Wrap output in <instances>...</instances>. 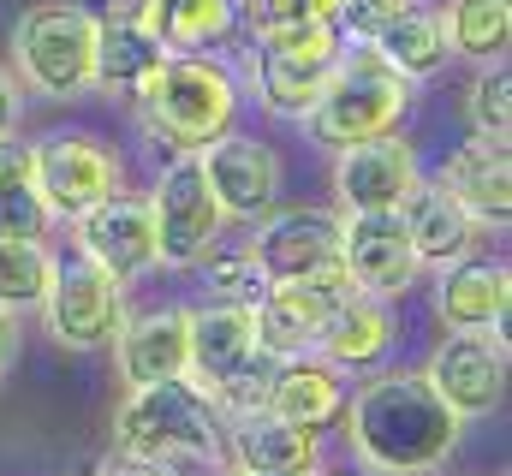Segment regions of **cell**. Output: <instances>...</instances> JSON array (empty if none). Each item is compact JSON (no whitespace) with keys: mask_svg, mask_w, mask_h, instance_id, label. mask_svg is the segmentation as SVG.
Returning a JSON list of instances; mask_svg holds the SVG:
<instances>
[{"mask_svg":"<svg viewBox=\"0 0 512 476\" xmlns=\"http://www.w3.org/2000/svg\"><path fill=\"white\" fill-rule=\"evenodd\" d=\"M286 476H310V471H286Z\"/></svg>","mask_w":512,"mask_h":476,"instance_id":"cell-41","label":"cell"},{"mask_svg":"<svg viewBox=\"0 0 512 476\" xmlns=\"http://www.w3.org/2000/svg\"><path fill=\"white\" fill-rule=\"evenodd\" d=\"M340 268L352 280V292L370 298H405V286L417 280V256L399 209L393 215H340Z\"/></svg>","mask_w":512,"mask_h":476,"instance_id":"cell-14","label":"cell"},{"mask_svg":"<svg viewBox=\"0 0 512 476\" xmlns=\"http://www.w3.org/2000/svg\"><path fill=\"white\" fill-rule=\"evenodd\" d=\"M262 411H274V417L292 423V429L322 435V429L340 423V411H346V375L316 352L286 357V363H274V387H268V405H262Z\"/></svg>","mask_w":512,"mask_h":476,"instance_id":"cell-24","label":"cell"},{"mask_svg":"<svg viewBox=\"0 0 512 476\" xmlns=\"http://www.w3.org/2000/svg\"><path fill=\"white\" fill-rule=\"evenodd\" d=\"M167 48L155 42V30L143 24L137 6H108L96 12V90L114 102H137L149 90V78L161 72Z\"/></svg>","mask_w":512,"mask_h":476,"instance_id":"cell-18","label":"cell"},{"mask_svg":"<svg viewBox=\"0 0 512 476\" xmlns=\"http://www.w3.org/2000/svg\"><path fill=\"white\" fill-rule=\"evenodd\" d=\"M352 453L382 476H429L441 471L465 435L447 399L429 387L423 369H370V381L346 399Z\"/></svg>","mask_w":512,"mask_h":476,"instance_id":"cell-1","label":"cell"},{"mask_svg":"<svg viewBox=\"0 0 512 476\" xmlns=\"http://www.w3.org/2000/svg\"><path fill=\"white\" fill-rule=\"evenodd\" d=\"M435 185H441L477 227H507L512 221V155H507V143H489V137L459 143V149L441 161Z\"/></svg>","mask_w":512,"mask_h":476,"instance_id":"cell-21","label":"cell"},{"mask_svg":"<svg viewBox=\"0 0 512 476\" xmlns=\"http://www.w3.org/2000/svg\"><path fill=\"white\" fill-rule=\"evenodd\" d=\"M114 453L155 459V465H209L221 453V411L191 381L137 387L114 411Z\"/></svg>","mask_w":512,"mask_h":476,"instance_id":"cell-3","label":"cell"},{"mask_svg":"<svg viewBox=\"0 0 512 476\" xmlns=\"http://www.w3.org/2000/svg\"><path fill=\"white\" fill-rule=\"evenodd\" d=\"M143 203H149V221H155V262L161 268H197L221 244L227 215H221L197 155H173Z\"/></svg>","mask_w":512,"mask_h":476,"instance_id":"cell-9","label":"cell"},{"mask_svg":"<svg viewBox=\"0 0 512 476\" xmlns=\"http://www.w3.org/2000/svg\"><path fill=\"white\" fill-rule=\"evenodd\" d=\"M334 304H340V298H334L328 286H310V280H268L262 298L251 304L262 352L280 357V363H286V357H310L316 340H322V328H328V310H334Z\"/></svg>","mask_w":512,"mask_h":476,"instance_id":"cell-19","label":"cell"},{"mask_svg":"<svg viewBox=\"0 0 512 476\" xmlns=\"http://www.w3.org/2000/svg\"><path fill=\"white\" fill-rule=\"evenodd\" d=\"M197 268H203V286L215 292L209 304H245V310H251L256 298H262V286H268V280H262V268L251 262V250H227V256H221V250H209Z\"/></svg>","mask_w":512,"mask_h":476,"instance_id":"cell-32","label":"cell"},{"mask_svg":"<svg viewBox=\"0 0 512 476\" xmlns=\"http://www.w3.org/2000/svg\"><path fill=\"white\" fill-rule=\"evenodd\" d=\"M137 12L167 54H215L239 30L233 0H137Z\"/></svg>","mask_w":512,"mask_h":476,"instance_id":"cell-26","label":"cell"},{"mask_svg":"<svg viewBox=\"0 0 512 476\" xmlns=\"http://www.w3.org/2000/svg\"><path fill=\"white\" fill-rule=\"evenodd\" d=\"M114 363H120L126 393L161 387V381H185L191 375V310L161 304V310L126 316L120 334H114Z\"/></svg>","mask_w":512,"mask_h":476,"instance_id":"cell-15","label":"cell"},{"mask_svg":"<svg viewBox=\"0 0 512 476\" xmlns=\"http://www.w3.org/2000/svg\"><path fill=\"white\" fill-rule=\"evenodd\" d=\"M221 441H227V465H233L239 476L316 471V453H322V435L292 429V423H280L274 411H245V417H227V423H221Z\"/></svg>","mask_w":512,"mask_h":476,"instance_id":"cell-22","label":"cell"},{"mask_svg":"<svg viewBox=\"0 0 512 476\" xmlns=\"http://www.w3.org/2000/svg\"><path fill=\"white\" fill-rule=\"evenodd\" d=\"M42 322L54 334V346L66 352H102L114 346L120 322H126V280H114L108 268H96L90 256H54L48 292H42Z\"/></svg>","mask_w":512,"mask_h":476,"instance_id":"cell-8","label":"cell"},{"mask_svg":"<svg viewBox=\"0 0 512 476\" xmlns=\"http://www.w3.org/2000/svg\"><path fill=\"white\" fill-rule=\"evenodd\" d=\"M96 476H173V465H155V459H131V453H108Z\"/></svg>","mask_w":512,"mask_h":476,"instance_id":"cell-35","label":"cell"},{"mask_svg":"<svg viewBox=\"0 0 512 476\" xmlns=\"http://www.w3.org/2000/svg\"><path fill=\"white\" fill-rule=\"evenodd\" d=\"M370 48L382 54V60L399 72V78H405V84H423V78H435V72L447 66L441 12H429L423 0H417V6H405L393 24H382V30L370 36Z\"/></svg>","mask_w":512,"mask_h":476,"instance_id":"cell-27","label":"cell"},{"mask_svg":"<svg viewBox=\"0 0 512 476\" xmlns=\"http://www.w3.org/2000/svg\"><path fill=\"white\" fill-rule=\"evenodd\" d=\"M72 250L90 256L96 268H108L114 280H137L155 268V221H149V203L143 197H108L96 203L90 215L72 221Z\"/></svg>","mask_w":512,"mask_h":476,"instance_id":"cell-16","label":"cell"},{"mask_svg":"<svg viewBox=\"0 0 512 476\" xmlns=\"http://www.w3.org/2000/svg\"><path fill=\"white\" fill-rule=\"evenodd\" d=\"M24 173H30V185H36V197H42V209H48L54 221H78V215H90L96 203H108V197L126 191L120 155H114L102 137H90V131L42 137V143L24 155Z\"/></svg>","mask_w":512,"mask_h":476,"instance_id":"cell-7","label":"cell"},{"mask_svg":"<svg viewBox=\"0 0 512 476\" xmlns=\"http://www.w3.org/2000/svg\"><path fill=\"white\" fill-rule=\"evenodd\" d=\"M411 114V84L387 66L370 42H346L322 102L310 108V137L328 149H352V143H376L393 137Z\"/></svg>","mask_w":512,"mask_h":476,"instance_id":"cell-5","label":"cell"},{"mask_svg":"<svg viewBox=\"0 0 512 476\" xmlns=\"http://www.w3.org/2000/svg\"><path fill=\"white\" fill-rule=\"evenodd\" d=\"M245 250L262 268V280H310V286H328L334 298L352 292L340 268V215L328 209H274L268 221H256Z\"/></svg>","mask_w":512,"mask_h":476,"instance_id":"cell-10","label":"cell"},{"mask_svg":"<svg viewBox=\"0 0 512 476\" xmlns=\"http://www.w3.org/2000/svg\"><path fill=\"white\" fill-rule=\"evenodd\" d=\"M507 304H512V274L501 256H465V262L441 268L435 322L447 334H495V340H507Z\"/></svg>","mask_w":512,"mask_h":476,"instance_id":"cell-17","label":"cell"},{"mask_svg":"<svg viewBox=\"0 0 512 476\" xmlns=\"http://www.w3.org/2000/svg\"><path fill=\"white\" fill-rule=\"evenodd\" d=\"M310 476H346V471H310Z\"/></svg>","mask_w":512,"mask_h":476,"instance_id":"cell-39","label":"cell"},{"mask_svg":"<svg viewBox=\"0 0 512 476\" xmlns=\"http://www.w3.org/2000/svg\"><path fill=\"white\" fill-rule=\"evenodd\" d=\"M399 346V316L387 298H370V292H346L334 310H328V328L316 340V357H328L340 375H370L382 369L387 352Z\"/></svg>","mask_w":512,"mask_h":476,"instance_id":"cell-20","label":"cell"},{"mask_svg":"<svg viewBox=\"0 0 512 476\" xmlns=\"http://www.w3.org/2000/svg\"><path fill=\"white\" fill-rule=\"evenodd\" d=\"M137 119L173 155H203L239 119V72L221 54H167L137 96Z\"/></svg>","mask_w":512,"mask_h":476,"instance_id":"cell-2","label":"cell"},{"mask_svg":"<svg viewBox=\"0 0 512 476\" xmlns=\"http://www.w3.org/2000/svg\"><path fill=\"white\" fill-rule=\"evenodd\" d=\"M0 167H6V143H0Z\"/></svg>","mask_w":512,"mask_h":476,"instance_id":"cell-40","label":"cell"},{"mask_svg":"<svg viewBox=\"0 0 512 476\" xmlns=\"http://www.w3.org/2000/svg\"><path fill=\"white\" fill-rule=\"evenodd\" d=\"M334 197H340V215H393L423 167H417V149L393 131V137H376V143H352V149H334Z\"/></svg>","mask_w":512,"mask_h":476,"instance_id":"cell-13","label":"cell"},{"mask_svg":"<svg viewBox=\"0 0 512 476\" xmlns=\"http://www.w3.org/2000/svg\"><path fill=\"white\" fill-rule=\"evenodd\" d=\"M12 363H18V328H12V316H0V381L12 375Z\"/></svg>","mask_w":512,"mask_h":476,"instance_id":"cell-37","label":"cell"},{"mask_svg":"<svg viewBox=\"0 0 512 476\" xmlns=\"http://www.w3.org/2000/svg\"><path fill=\"white\" fill-rule=\"evenodd\" d=\"M423 375H429V387L447 399V411L459 423L489 417L507 399V340H495V334H447L429 352Z\"/></svg>","mask_w":512,"mask_h":476,"instance_id":"cell-12","label":"cell"},{"mask_svg":"<svg viewBox=\"0 0 512 476\" xmlns=\"http://www.w3.org/2000/svg\"><path fill=\"white\" fill-rule=\"evenodd\" d=\"M399 221H405L417 268H453V262H465L477 250V233H483L435 179H417V191L399 203Z\"/></svg>","mask_w":512,"mask_h":476,"instance_id":"cell-23","label":"cell"},{"mask_svg":"<svg viewBox=\"0 0 512 476\" xmlns=\"http://www.w3.org/2000/svg\"><path fill=\"white\" fill-rule=\"evenodd\" d=\"M256 352H262V340H256V316L245 304H203V310H191V375H185L191 387L215 393Z\"/></svg>","mask_w":512,"mask_h":476,"instance_id":"cell-25","label":"cell"},{"mask_svg":"<svg viewBox=\"0 0 512 476\" xmlns=\"http://www.w3.org/2000/svg\"><path fill=\"white\" fill-rule=\"evenodd\" d=\"M233 12L251 36H262V30H280V24H316V18L334 24L340 0H233Z\"/></svg>","mask_w":512,"mask_h":476,"instance_id":"cell-33","label":"cell"},{"mask_svg":"<svg viewBox=\"0 0 512 476\" xmlns=\"http://www.w3.org/2000/svg\"><path fill=\"white\" fill-rule=\"evenodd\" d=\"M209 476H239V471H233V465H221V471H209Z\"/></svg>","mask_w":512,"mask_h":476,"instance_id":"cell-38","label":"cell"},{"mask_svg":"<svg viewBox=\"0 0 512 476\" xmlns=\"http://www.w3.org/2000/svg\"><path fill=\"white\" fill-rule=\"evenodd\" d=\"M18 131V78L0 66V143Z\"/></svg>","mask_w":512,"mask_h":476,"instance_id":"cell-36","label":"cell"},{"mask_svg":"<svg viewBox=\"0 0 512 476\" xmlns=\"http://www.w3.org/2000/svg\"><path fill=\"white\" fill-rule=\"evenodd\" d=\"M405 6H417V0H340V12H334V30L346 36V42H370L382 24H393Z\"/></svg>","mask_w":512,"mask_h":476,"instance_id":"cell-34","label":"cell"},{"mask_svg":"<svg viewBox=\"0 0 512 476\" xmlns=\"http://www.w3.org/2000/svg\"><path fill=\"white\" fill-rule=\"evenodd\" d=\"M18 84L48 102H78L96 90V12L78 0H36L12 24Z\"/></svg>","mask_w":512,"mask_h":476,"instance_id":"cell-4","label":"cell"},{"mask_svg":"<svg viewBox=\"0 0 512 476\" xmlns=\"http://www.w3.org/2000/svg\"><path fill=\"white\" fill-rule=\"evenodd\" d=\"M441 36H447V54H465V60H507L512 42V0H447L441 6Z\"/></svg>","mask_w":512,"mask_h":476,"instance_id":"cell-28","label":"cell"},{"mask_svg":"<svg viewBox=\"0 0 512 476\" xmlns=\"http://www.w3.org/2000/svg\"><path fill=\"white\" fill-rule=\"evenodd\" d=\"M197 161H203V179H209V191H215V203H221L227 221L256 227V221H268V215L280 209L286 161H280L262 137L227 131V137H215Z\"/></svg>","mask_w":512,"mask_h":476,"instance_id":"cell-11","label":"cell"},{"mask_svg":"<svg viewBox=\"0 0 512 476\" xmlns=\"http://www.w3.org/2000/svg\"><path fill=\"white\" fill-rule=\"evenodd\" d=\"M48 274H54L48 244H18V238H0V316L42 310Z\"/></svg>","mask_w":512,"mask_h":476,"instance_id":"cell-29","label":"cell"},{"mask_svg":"<svg viewBox=\"0 0 512 476\" xmlns=\"http://www.w3.org/2000/svg\"><path fill=\"white\" fill-rule=\"evenodd\" d=\"M465 114H471V131L489 137V143H507L512 131V72L507 60H483L471 90H465Z\"/></svg>","mask_w":512,"mask_h":476,"instance_id":"cell-31","label":"cell"},{"mask_svg":"<svg viewBox=\"0 0 512 476\" xmlns=\"http://www.w3.org/2000/svg\"><path fill=\"white\" fill-rule=\"evenodd\" d=\"M48 233H54V215L42 209L30 173H24V155H6V167H0V238L42 244Z\"/></svg>","mask_w":512,"mask_h":476,"instance_id":"cell-30","label":"cell"},{"mask_svg":"<svg viewBox=\"0 0 512 476\" xmlns=\"http://www.w3.org/2000/svg\"><path fill=\"white\" fill-rule=\"evenodd\" d=\"M340 54H346V36L328 18L262 30L256 36V102L274 119H310Z\"/></svg>","mask_w":512,"mask_h":476,"instance_id":"cell-6","label":"cell"}]
</instances>
